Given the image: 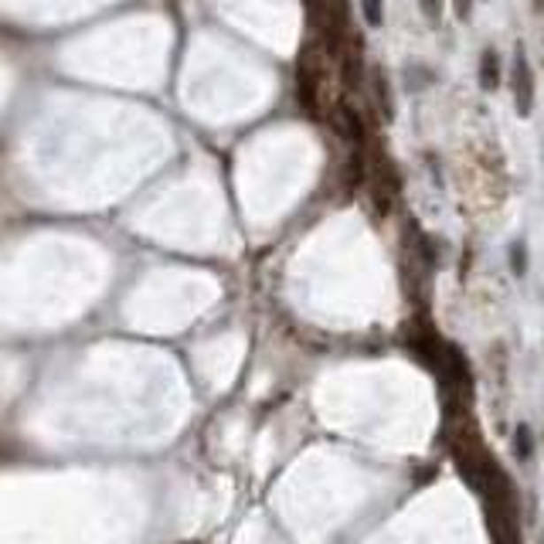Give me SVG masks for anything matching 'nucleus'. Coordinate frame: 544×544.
<instances>
[{"label":"nucleus","mask_w":544,"mask_h":544,"mask_svg":"<svg viewBox=\"0 0 544 544\" xmlns=\"http://www.w3.org/2000/svg\"><path fill=\"white\" fill-rule=\"evenodd\" d=\"M306 14L317 31V42L324 44L326 55H337L348 38V7L344 0H306Z\"/></svg>","instance_id":"obj_1"},{"label":"nucleus","mask_w":544,"mask_h":544,"mask_svg":"<svg viewBox=\"0 0 544 544\" xmlns=\"http://www.w3.org/2000/svg\"><path fill=\"white\" fill-rule=\"evenodd\" d=\"M296 96H300V106L306 109V116H320V62H317L313 48L303 51L300 68H296Z\"/></svg>","instance_id":"obj_2"},{"label":"nucleus","mask_w":544,"mask_h":544,"mask_svg":"<svg viewBox=\"0 0 544 544\" xmlns=\"http://www.w3.org/2000/svg\"><path fill=\"white\" fill-rule=\"evenodd\" d=\"M510 88H514V106H517V116H531V109H534V72H531V62H527L524 51H517V58H514Z\"/></svg>","instance_id":"obj_3"},{"label":"nucleus","mask_w":544,"mask_h":544,"mask_svg":"<svg viewBox=\"0 0 544 544\" xmlns=\"http://www.w3.org/2000/svg\"><path fill=\"white\" fill-rule=\"evenodd\" d=\"M333 123H337V133L348 140L354 150H357V147L364 150V143H368V126H364V119H361L357 109H350L348 103H341V106H337V116H333Z\"/></svg>","instance_id":"obj_4"},{"label":"nucleus","mask_w":544,"mask_h":544,"mask_svg":"<svg viewBox=\"0 0 544 544\" xmlns=\"http://www.w3.org/2000/svg\"><path fill=\"white\" fill-rule=\"evenodd\" d=\"M501 79H503L501 55H497L494 48H487L483 58H479V86H483V92H497V88H501Z\"/></svg>","instance_id":"obj_5"},{"label":"nucleus","mask_w":544,"mask_h":544,"mask_svg":"<svg viewBox=\"0 0 544 544\" xmlns=\"http://www.w3.org/2000/svg\"><path fill=\"white\" fill-rule=\"evenodd\" d=\"M514 456L521 459V463H531V456H534V439H531V429H527V425H517V429H514Z\"/></svg>","instance_id":"obj_6"},{"label":"nucleus","mask_w":544,"mask_h":544,"mask_svg":"<svg viewBox=\"0 0 544 544\" xmlns=\"http://www.w3.org/2000/svg\"><path fill=\"white\" fill-rule=\"evenodd\" d=\"M361 18L371 27H381L385 24V0H361Z\"/></svg>","instance_id":"obj_7"},{"label":"nucleus","mask_w":544,"mask_h":544,"mask_svg":"<svg viewBox=\"0 0 544 544\" xmlns=\"http://www.w3.org/2000/svg\"><path fill=\"white\" fill-rule=\"evenodd\" d=\"M374 99H378V106L385 112V119H392V96H388V82H385L381 72H374Z\"/></svg>","instance_id":"obj_8"},{"label":"nucleus","mask_w":544,"mask_h":544,"mask_svg":"<svg viewBox=\"0 0 544 544\" xmlns=\"http://www.w3.org/2000/svg\"><path fill=\"white\" fill-rule=\"evenodd\" d=\"M510 272L524 280V272H527V249H524V241H514L510 245Z\"/></svg>","instance_id":"obj_9"},{"label":"nucleus","mask_w":544,"mask_h":544,"mask_svg":"<svg viewBox=\"0 0 544 544\" xmlns=\"http://www.w3.org/2000/svg\"><path fill=\"white\" fill-rule=\"evenodd\" d=\"M422 4V14H425V21H439L442 18V0H418Z\"/></svg>","instance_id":"obj_10"},{"label":"nucleus","mask_w":544,"mask_h":544,"mask_svg":"<svg viewBox=\"0 0 544 544\" xmlns=\"http://www.w3.org/2000/svg\"><path fill=\"white\" fill-rule=\"evenodd\" d=\"M459 4V18H463V21H466V18H470V11H473V7H470V4H466V0H456Z\"/></svg>","instance_id":"obj_11"}]
</instances>
